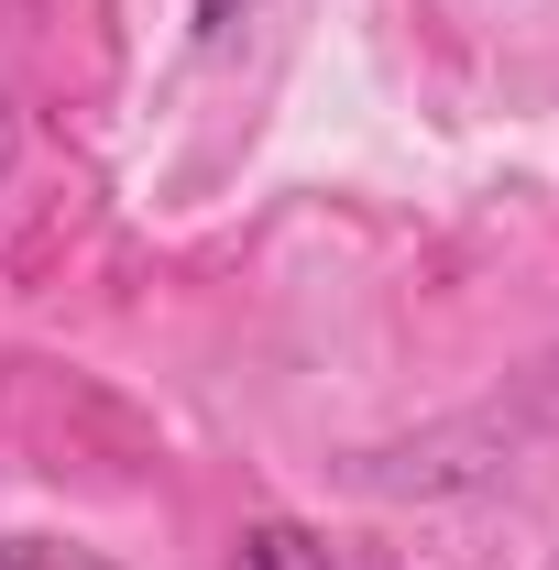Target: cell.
I'll list each match as a JSON object with an SVG mask.
<instances>
[{"label":"cell","instance_id":"6da1fadb","mask_svg":"<svg viewBox=\"0 0 559 570\" xmlns=\"http://www.w3.org/2000/svg\"><path fill=\"white\" fill-rule=\"evenodd\" d=\"M231 570H395V560L341 549V538H318V527H296V515H264V527L231 538Z\"/></svg>","mask_w":559,"mask_h":570},{"label":"cell","instance_id":"7a4b0ae2","mask_svg":"<svg viewBox=\"0 0 559 570\" xmlns=\"http://www.w3.org/2000/svg\"><path fill=\"white\" fill-rule=\"evenodd\" d=\"M0 570H110V560H88L67 538H0Z\"/></svg>","mask_w":559,"mask_h":570},{"label":"cell","instance_id":"3957f363","mask_svg":"<svg viewBox=\"0 0 559 570\" xmlns=\"http://www.w3.org/2000/svg\"><path fill=\"white\" fill-rule=\"evenodd\" d=\"M242 11H253V0H198V33H231Z\"/></svg>","mask_w":559,"mask_h":570},{"label":"cell","instance_id":"277c9868","mask_svg":"<svg viewBox=\"0 0 559 570\" xmlns=\"http://www.w3.org/2000/svg\"><path fill=\"white\" fill-rule=\"evenodd\" d=\"M0 165H11V88H0Z\"/></svg>","mask_w":559,"mask_h":570}]
</instances>
